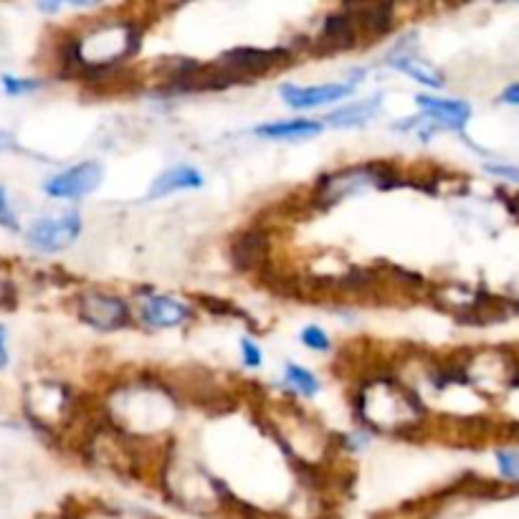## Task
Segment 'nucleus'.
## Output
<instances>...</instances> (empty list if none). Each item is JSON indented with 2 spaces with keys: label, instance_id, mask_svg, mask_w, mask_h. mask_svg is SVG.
<instances>
[{
  "label": "nucleus",
  "instance_id": "obj_1",
  "mask_svg": "<svg viewBox=\"0 0 519 519\" xmlns=\"http://www.w3.org/2000/svg\"><path fill=\"white\" fill-rule=\"evenodd\" d=\"M357 413L368 426L383 431L416 426L423 418V403L413 390L403 388L395 380L378 378L365 383L357 395Z\"/></svg>",
  "mask_w": 519,
  "mask_h": 519
},
{
  "label": "nucleus",
  "instance_id": "obj_2",
  "mask_svg": "<svg viewBox=\"0 0 519 519\" xmlns=\"http://www.w3.org/2000/svg\"><path fill=\"white\" fill-rule=\"evenodd\" d=\"M135 46L137 28L132 23H104L79 38V44H74V54L79 56V64L89 66V69H104V66L130 56Z\"/></svg>",
  "mask_w": 519,
  "mask_h": 519
},
{
  "label": "nucleus",
  "instance_id": "obj_3",
  "mask_svg": "<svg viewBox=\"0 0 519 519\" xmlns=\"http://www.w3.org/2000/svg\"><path fill=\"white\" fill-rule=\"evenodd\" d=\"M82 233V218L79 213H64L59 218H41L28 228V244L38 251L54 254V251H64L74 244Z\"/></svg>",
  "mask_w": 519,
  "mask_h": 519
},
{
  "label": "nucleus",
  "instance_id": "obj_4",
  "mask_svg": "<svg viewBox=\"0 0 519 519\" xmlns=\"http://www.w3.org/2000/svg\"><path fill=\"white\" fill-rule=\"evenodd\" d=\"M76 312L79 319L97 330H119L130 322V307L125 299L112 297L104 292H87L76 299Z\"/></svg>",
  "mask_w": 519,
  "mask_h": 519
},
{
  "label": "nucleus",
  "instance_id": "obj_5",
  "mask_svg": "<svg viewBox=\"0 0 519 519\" xmlns=\"http://www.w3.org/2000/svg\"><path fill=\"white\" fill-rule=\"evenodd\" d=\"M102 178V163L87 160V163L76 165V168H69L64 170V173L56 175V178H51L49 183L44 185V190L51 198H84V195L94 193V190L99 188Z\"/></svg>",
  "mask_w": 519,
  "mask_h": 519
},
{
  "label": "nucleus",
  "instance_id": "obj_6",
  "mask_svg": "<svg viewBox=\"0 0 519 519\" xmlns=\"http://www.w3.org/2000/svg\"><path fill=\"white\" fill-rule=\"evenodd\" d=\"M383 183V173H378V168L373 165H363V168H347L342 173L330 175V178L322 180V188H319V198L325 203H337L345 201L347 195H355L360 190L370 188V185Z\"/></svg>",
  "mask_w": 519,
  "mask_h": 519
},
{
  "label": "nucleus",
  "instance_id": "obj_7",
  "mask_svg": "<svg viewBox=\"0 0 519 519\" xmlns=\"http://www.w3.org/2000/svg\"><path fill=\"white\" fill-rule=\"evenodd\" d=\"M355 92L352 84H322V87H282V97L294 109H312L319 104L340 102Z\"/></svg>",
  "mask_w": 519,
  "mask_h": 519
},
{
  "label": "nucleus",
  "instance_id": "obj_8",
  "mask_svg": "<svg viewBox=\"0 0 519 519\" xmlns=\"http://www.w3.org/2000/svg\"><path fill=\"white\" fill-rule=\"evenodd\" d=\"M190 317V307L180 299L165 297V294H157L142 302V319H145L150 327H160V330H168V327L183 325L185 319Z\"/></svg>",
  "mask_w": 519,
  "mask_h": 519
},
{
  "label": "nucleus",
  "instance_id": "obj_9",
  "mask_svg": "<svg viewBox=\"0 0 519 519\" xmlns=\"http://www.w3.org/2000/svg\"><path fill=\"white\" fill-rule=\"evenodd\" d=\"M418 104L431 114L441 127H454L461 130L466 125V119L471 117V107L466 102H456V99H436V97H418Z\"/></svg>",
  "mask_w": 519,
  "mask_h": 519
},
{
  "label": "nucleus",
  "instance_id": "obj_10",
  "mask_svg": "<svg viewBox=\"0 0 519 519\" xmlns=\"http://www.w3.org/2000/svg\"><path fill=\"white\" fill-rule=\"evenodd\" d=\"M203 175L195 168L188 165H180V168L165 170L163 175H157L155 183L150 188V198H165L170 193H178V190H193L201 188Z\"/></svg>",
  "mask_w": 519,
  "mask_h": 519
},
{
  "label": "nucleus",
  "instance_id": "obj_11",
  "mask_svg": "<svg viewBox=\"0 0 519 519\" xmlns=\"http://www.w3.org/2000/svg\"><path fill=\"white\" fill-rule=\"evenodd\" d=\"M256 135L271 137V140H302L322 132V122L314 119H287V122H269V125L256 127Z\"/></svg>",
  "mask_w": 519,
  "mask_h": 519
},
{
  "label": "nucleus",
  "instance_id": "obj_12",
  "mask_svg": "<svg viewBox=\"0 0 519 519\" xmlns=\"http://www.w3.org/2000/svg\"><path fill=\"white\" fill-rule=\"evenodd\" d=\"M380 102H383V97H370L365 99V102H352L347 104V107H340L337 112H332L330 117H327V122L335 127L365 125V122H370V119L378 114Z\"/></svg>",
  "mask_w": 519,
  "mask_h": 519
},
{
  "label": "nucleus",
  "instance_id": "obj_13",
  "mask_svg": "<svg viewBox=\"0 0 519 519\" xmlns=\"http://www.w3.org/2000/svg\"><path fill=\"white\" fill-rule=\"evenodd\" d=\"M355 38L357 31L347 13H337V16H330L325 21V28H322V41L325 44L337 46V49H347V46L355 44Z\"/></svg>",
  "mask_w": 519,
  "mask_h": 519
},
{
  "label": "nucleus",
  "instance_id": "obj_14",
  "mask_svg": "<svg viewBox=\"0 0 519 519\" xmlns=\"http://www.w3.org/2000/svg\"><path fill=\"white\" fill-rule=\"evenodd\" d=\"M266 254V241L261 233H246V236L238 238L236 249H233V259H236V266L241 269H249V266H256Z\"/></svg>",
  "mask_w": 519,
  "mask_h": 519
},
{
  "label": "nucleus",
  "instance_id": "obj_15",
  "mask_svg": "<svg viewBox=\"0 0 519 519\" xmlns=\"http://www.w3.org/2000/svg\"><path fill=\"white\" fill-rule=\"evenodd\" d=\"M393 66H395V69H401L403 74L413 76L416 82L426 84V87H433V89H441V87H444V76L438 74V71L433 69V66H428L426 61L406 59V56H403V59L393 61Z\"/></svg>",
  "mask_w": 519,
  "mask_h": 519
},
{
  "label": "nucleus",
  "instance_id": "obj_16",
  "mask_svg": "<svg viewBox=\"0 0 519 519\" xmlns=\"http://www.w3.org/2000/svg\"><path fill=\"white\" fill-rule=\"evenodd\" d=\"M287 385H292L299 395H314L319 390L317 378L299 365H287Z\"/></svg>",
  "mask_w": 519,
  "mask_h": 519
},
{
  "label": "nucleus",
  "instance_id": "obj_17",
  "mask_svg": "<svg viewBox=\"0 0 519 519\" xmlns=\"http://www.w3.org/2000/svg\"><path fill=\"white\" fill-rule=\"evenodd\" d=\"M497 461H499V471H502L507 479L519 482V449L497 451Z\"/></svg>",
  "mask_w": 519,
  "mask_h": 519
},
{
  "label": "nucleus",
  "instance_id": "obj_18",
  "mask_svg": "<svg viewBox=\"0 0 519 519\" xmlns=\"http://www.w3.org/2000/svg\"><path fill=\"white\" fill-rule=\"evenodd\" d=\"M302 342L307 347H312V350H330V337H327L325 330H319L317 325L307 327L302 332Z\"/></svg>",
  "mask_w": 519,
  "mask_h": 519
},
{
  "label": "nucleus",
  "instance_id": "obj_19",
  "mask_svg": "<svg viewBox=\"0 0 519 519\" xmlns=\"http://www.w3.org/2000/svg\"><path fill=\"white\" fill-rule=\"evenodd\" d=\"M38 87H41V84L33 82V79H16V76H3V89H6L11 97H18V94H28Z\"/></svg>",
  "mask_w": 519,
  "mask_h": 519
},
{
  "label": "nucleus",
  "instance_id": "obj_20",
  "mask_svg": "<svg viewBox=\"0 0 519 519\" xmlns=\"http://www.w3.org/2000/svg\"><path fill=\"white\" fill-rule=\"evenodd\" d=\"M487 173L497 175V178H504V180H512V183H519V165H507V163L494 165V163H489Z\"/></svg>",
  "mask_w": 519,
  "mask_h": 519
},
{
  "label": "nucleus",
  "instance_id": "obj_21",
  "mask_svg": "<svg viewBox=\"0 0 519 519\" xmlns=\"http://www.w3.org/2000/svg\"><path fill=\"white\" fill-rule=\"evenodd\" d=\"M241 352H244V365H249V368H259V365H261L259 345H254L251 340H244V345H241Z\"/></svg>",
  "mask_w": 519,
  "mask_h": 519
},
{
  "label": "nucleus",
  "instance_id": "obj_22",
  "mask_svg": "<svg viewBox=\"0 0 519 519\" xmlns=\"http://www.w3.org/2000/svg\"><path fill=\"white\" fill-rule=\"evenodd\" d=\"M0 223H3V226H13V216L11 211H8V198L6 193H3V188H0Z\"/></svg>",
  "mask_w": 519,
  "mask_h": 519
},
{
  "label": "nucleus",
  "instance_id": "obj_23",
  "mask_svg": "<svg viewBox=\"0 0 519 519\" xmlns=\"http://www.w3.org/2000/svg\"><path fill=\"white\" fill-rule=\"evenodd\" d=\"M502 102L504 104H514V107H519V82L512 84V87H507L502 92Z\"/></svg>",
  "mask_w": 519,
  "mask_h": 519
},
{
  "label": "nucleus",
  "instance_id": "obj_24",
  "mask_svg": "<svg viewBox=\"0 0 519 519\" xmlns=\"http://www.w3.org/2000/svg\"><path fill=\"white\" fill-rule=\"evenodd\" d=\"M13 147H16V137H13L11 132L0 130V155H3V152H8V150H13Z\"/></svg>",
  "mask_w": 519,
  "mask_h": 519
},
{
  "label": "nucleus",
  "instance_id": "obj_25",
  "mask_svg": "<svg viewBox=\"0 0 519 519\" xmlns=\"http://www.w3.org/2000/svg\"><path fill=\"white\" fill-rule=\"evenodd\" d=\"M8 352H6V330L0 327V368H6Z\"/></svg>",
  "mask_w": 519,
  "mask_h": 519
}]
</instances>
